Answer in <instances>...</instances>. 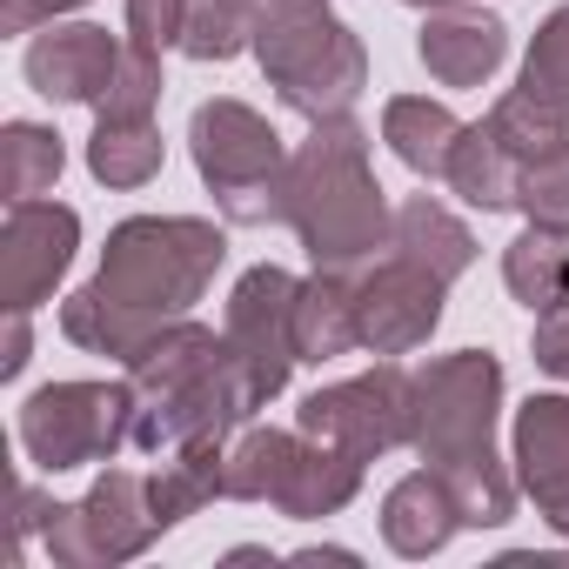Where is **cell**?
Wrapping results in <instances>:
<instances>
[{"label":"cell","mask_w":569,"mask_h":569,"mask_svg":"<svg viewBox=\"0 0 569 569\" xmlns=\"http://www.w3.org/2000/svg\"><path fill=\"white\" fill-rule=\"evenodd\" d=\"M228 261V234L201 214H128L108 228L101 268L61 302V336L88 356L134 362L168 322L194 316Z\"/></svg>","instance_id":"cell-1"},{"label":"cell","mask_w":569,"mask_h":569,"mask_svg":"<svg viewBox=\"0 0 569 569\" xmlns=\"http://www.w3.org/2000/svg\"><path fill=\"white\" fill-rule=\"evenodd\" d=\"M128 389H134V449L154 462L194 442H234L261 409L254 382L228 356V336H214L194 316L168 322L128 362Z\"/></svg>","instance_id":"cell-2"},{"label":"cell","mask_w":569,"mask_h":569,"mask_svg":"<svg viewBox=\"0 0 569 569\" xmlns=\"http://www.w3.org/2000/svg\"><path fill=\"white\" fill-rule=\"evenodd\" d=\"M281 228H296L316 268H362L389 254L396 208L369 161V128L356 114L309 121V141L289 154V188H281Z\"/></svg>","instance_id":"cell-3"},{"label":"cell","mask_w":569,"mask_h":569,"mask_svg":"<svg viewBox=\"0 0 569 569\" xmlns=\"http://www.w3.org/2000/svg\"><path fill=\"white\" fill-rule=\"evenodd\" d=\"M254 61L302 121H336L369 88V48L329 0H268L254 14Z\"/></svg>","instance_id":"cell-4"},{"label":"cell","mask_w":569,"mask_h":569,"mask_svg":"<svg viewBox=\"0 0 569 569\" xmlns=\"http://www.w3.org/2000/svg\"><path fill=\"white\" fill-rule=\"evenodd\" d=\"M188 154L201 188L234 228H268L281 221V188H289V148H281L274 121L254 114L234 94H214L188 121Z\"/></svg>","instance_id":"cell-5"},{"label":"cell","mask_w":569,"mask_h":569,"mask_svg":"<svg viewBox=\"0 0 569 569\" xmlns=\"http://www.w3.org/2000/svg\"><path fill=\"white\" fill-rule=\"evenodd\" d=\"M496 422H502V362L489 349H456L416 369V429L409 449L429 469L496 456Z\"/></svg>","instance_id":"cell-6"},{"label":"cell","mask_w":569,"mask_h":569,"mask_svg":"<svg viewBox=\"0 0 569 569\" xmlns=\"http://www.w3.org/2000/svg\"><path fill=\"white\" fill-rule=\"evenodd\" d=\"M128 442H134V389L128 382H48L21 402V456L41 476L114 462Z\"/></svg>","instance_id":"cell-7"},{"label":"cell","mask_w":569,"mask_h":569,"mask_svg":"<svg viewBox=\"0 0 569 569\" xmlns=\"http://www.w3.org/2000/svg\"><path fill=\"white\" fill-rule=\"evenodd\" d=\"M41 536L61 569H114V562L148 556L168 536V522H161L154 482L141 469H101L81 502H54Z\"/></svg>","instance_id":"cell-8"},{"label":"cell","mask_w":569,"mask_h":569,"mask_svg":"<svg viewBox=\"0 0 569 569\" xmlns=\"http://www.w3.org/2000/svg\"><path fill=\"white\" fill-rule=\"evenodd\" d=\"M296 429L316 436V442H329V449H342V456H356V462L409 449V429H416V369H402L396 356H382L376 369L302 396Z\"/></svg>","instance_id":"cell-9"},{"label":"cell","mask_w":569,"mask_h":569,"mask_svg":"<svg viewBox=\"0 0 569 569\" xmlns=\"http://www.w3.org/2000/svg\"><path fill=\"white\" fill-rule=\"evenodd\" d=\"M296 296L302 281L289 268H248L234 289H228V316H221V336H228V356L241 362V376L254 382L261 402H274L281 389H289L302 349H296Z\"/></svg>","instance_id":"cell-10"},{"label":"cell","mask_w":569,"mask_h":569,"mask_svg":"<svg viewBox=\"0 0 569 569\" xmlns=\"http://www.w3.org/2000/svg\"><path fill=\"white\" fill-rule=\"evenodd\" d=\"M442 302L449 281L396 248L356 268V336L369 356H416L442 329Z\"/></svg>","instance_id":"cell-11"},{"label":"cell","mask_w":569,"mask_h":569,"mask_svg":"<svg viewBox=\"0 0 569 569\" xmlns=\"http://www.w3.org/2000/svg\"><path fill=\"white\" fill-rule=\"evenodd\" d=\"M74 248H81V214L68 201H8V228H0V302H8V316H34L61 289Z\"/></svg>","instance_id":"cell-12"},{"label":"cell","mask_w":569,"mask_h":569,"mask_svg":"<svg viewBox=\"0 0 569 569\" xmlns=\"http://www.w3.org/2000/svg\"><path fill=\"white\" fill-rule=\"evenodd\" d=\"M121 48H128V41H114V34L94 28V21H48V28L28 41L21 74H28V88H34L41 101H54V108H94V101L108 94L114 68H121Z\"/></svg>","instance_id":"cell-13"},{"label":"cell","mask_w":569,"mask_h":569,"mask_svg":"<svg viewBox=\"0 0 569 569\" xmlns=\"http://www.w3.org/2000/svg\"><path fill=\"white\" fill-rule=\"evenodd\" d=\"M416 54L429 68V81L442 88H482L496 81V68L509 61V28L496 14H469V8H436L416 34Z\"/></svg>","instance_id":"cell-14"},{"label":"cell","mask_w":569,"mask_h":569,"mask_svg":"<svg viewBox=\"0 0 569 569\" xmlns=\"http://www.w3.org/2000/svg\"><path fill=\"white\" fill-rule=\"evenodd\" d=\"M509 462L522 496L549 516L569 502V396H529L509 429Z\"/></svg>","instance_id":"cell-15"},{"label":"cell","mask_w":569,"mask_h":569,"mask_svg":"<svg viewBox=\"0 0 569 569\" xmlns=\"http://www.w3.org/2000/svg\"><path fill=\"white\" fill-rule=\"evenodd\" d=\"M456 529H462V509H456L449 482H442L429 462L409 469L402 482H389V496H382V542H389L402 562H429V556H442Z\"/></svg>","instance_id":"cell-16"},{"label":"cell","mask_w":569,"mask_h":569,"mask_svg":"<svg viewBox=\"0 0 569 569\" xmlns=\"http://www.w3.org/2000/svg\"><path fill=\"white\" fill-rule=\"evenodd\" d=\"M296 349L302 362H342L362 349L356 336V268H316L296 296Z\"/></svg>","instance_id":"cell-17"},{"label":"cell","mask_w":569,"mask_h":569,"mask_svg":"<svg viewBox=\"0 0 569 569\" xmlns=\"http://www.w3.org/2000/svg\"><path fill=\"white\" fill-rule=\"evenodd\" d=\"M362 469H369V462H356V456H342V449H329V442L302 436L296 469H289V482H281L274 509L289 516V522H322V516H342V509L362 496Z\"/></svg>","instance_id":"cell-18"},{"label":"cell","mask_w":569,"mask_h":569,"mask_svg":"<svg viewBox=\"0 0 569 569\" xmlns=\"http://www.w3.org/2000/svg\"><path fill=\"white\" fill-rule=\"evenodd\" d=\"M469 121H456L442 101H429V94H396L389 108H382V141H389V154L409 168V174H422V181H442L449 174V154H456V134H462Z\"/></svg>","instance_id":"cell-19"},{"label":"cell","mask_w":569,"mask_h":569,"mask_svg":"<svg viewBox=\"0 0 569 569\" xmlns=\"http://www.w3.org/2000/svg\"><path fill=\"white\" fill-rule=\"evenodd\" d=\"M449 194H462L469 208H482V214H509L516 208V194H522V161L496 141V128L489 121H469L462 134H456V154H449Z\"/></svg>","instance_id":"cell-20"},{"label":"cell","mask_w":569,"mask_h":569,"mask_svg":"<svg viewBox=\"0 0 569 569\" xmlns=\"http://www.w3.org/2000/svg\"><path fill=\"white\" fill-rule=\"evenodd\" d=\"M396 254H409V261H422L429 274H442V281H462L469 268H476V234H469V221H456L436 194H409L402 208H396V241H389Z\"/></svg>","instance_id":"cell-21"},{"label":"cell","mask_w":569,"mask_h":569,"mask_svg":"<svg viewBox=\"0 0 569 569\" xmlns=\"http://www.w3.org/2000/svg\"><path fill=\"white\" fill-rule=\"evenodd\" d=\"M296 449H302V429L248 422V429L228 442L221 496H228V502H274V496H281V482H289V469H296Z\"/></svg>","instance_id":"cell-22"},{"label":"cell","mask_w":569,"mask_h":569,"mask_svg":"<svg viewBox=\"0 0 569 569\" xmlns=\"http://www.w3.org/2000/svg\"><path fill=\"white\" fill-rule=\"evenodd\" d=\"M502 289H509L529 316L569 302V228H536V221H529V228L502 248Z\"/></svg>","instance_id":"cell-23"},{"label":"cell","mask_w":569,"mask_h":569,"mask_svg":"<svg viewBox=\"0 0 569 569\" xmlns=\"http://www.w3.org/2000/svg\"><path fill=\"white\" fill-rule=\"evenodd\" d=\"M168 161V141L154 121H94L88 134V174L101 188H148Z\"/></svg>","instance_id":"cell-24"},{"label":"cell","mask_w":569,"mask_h":569,"mask_svg":"<svg viewBox=\"0 0 569 569\" xmlns=\"http://www.w3.org/2000/svg\"><path fill=\"white\" fill-rule=\"evenodd\" d=\"M482 121L496 128V141H502L522 168H529V161H549V154H569V101H542V94L516 88V94H502Z\"/></svg>","instance_id":"cell-25"},{"label":"cell","mask_w":569,"mask_h":569,"mask_svg":"<svg viewBox=\"0 0 569 569\" xmlns=\"http://www.w3.org/2000/svg\"><path fill=\"white\" fill-rule=\"evenodd\" d=\"M68 168V141L48 121H8L0 128V188L8 201H41Z\"/></svg>","instance_id":"cell-26"},{"label":"cell","mask_w":569,"mask_h":569,"mask_svg":"<svg viewBox=\"0 0 569 569\" xmlns=\"http://www.w3.org/2000/svg\"><path fill=\"white\" fill-rule=\"evenodd\" d=\"M161 54L154 48H121V68H114V81H108V94L94 101V121H154V108H161Z\"/></svg>","instance_id":"cell-27"},{"label":"cell","mask_w":569,"mask_h":569,"mask_svg":"<svg viewBox=\"0 0 569 569\" xmlns=\"http://www.w3.org/2000/svg\"><path fill=\"white\" fill-rule=\"evenodd\" d=\"M241 48H254V21L234 14L228 0H194L188 34H181V54L188 61H234Z\"/></svg>","instance_id":"cell-28"},{"label":"cell","mask_w":569,"mask_h":569,"mask_svg":"<svg viewBox=\"0 0 569 569\" xmlns=\"http://www.w3.org/2000/svg\"><path fill=\"white\" fill-rule=\"evenodd\" d=\"M522 88L542 101H569V8H556L536 28V41L522 54Z\"/></svg>","instance_id":"cell-29"},{"label":"cell","mask_w":569,"mask_h":569,"mask_svg":"<svg viewBox=\"0 0 569 569\" xmlns=\"http://www.w3.org/2000/svg\"><path fill=\"white\" fill-rule=\"evenodd\" d=\"M516 208H522L536 228H569V154L529 161V168H522V194H516Z\"/></svg>","instance_id":"cell-30"},{"label":"cell","mask_w":569,"mask_h":569,"mask_svg":"<svg viewBox=\"0 0 569 569\" xmlns=\"http://www.w3.org/2000/svg\"><path fill=\"white\" fill-rule=\"evenodd\" d=\"M188 14H194V0H128V41L134 48H181L188 34Z\"/></svg>","instance_id":"cell-31"},{"label":"cell","mask_w":569,"mask_h":569,"mask_svg":"<svg viewBox=\"0 0 569 569\" xmlns=\"http://www.w3.org/2000/svg\"><path fill=\"white\" fill-rule=\"evenodd\" d=\"M529 356H536V369H542V376L569 382V302H556V309H542V316H536Z\"/></svg>","instance_id":"cell-32"},{"label":"cell","mask_w":569,"mask_h":569,"mask_svg":"<svg viewBox=\"0 0 569 569\" xmlns=\"http://www.w3.org/2000/svg\"><path fill=\"white\" fill-rule=\"evenodd\" d=\"M74 8H94V0H0V28H8V34H34V28L74 14Z\"/></svg>","instance_id":"cell-33"},{"label":"cell","mask_w":569,"mask_h":569,"mask_svg":"<svg viewBox=\"0 0 569 569\" xmlns=\"http://www.w3.org/2000/svg\"><path fill=\"white\" fill-rule=\"evenodd\" d=\"M14 509H21L14 536L28 542V536H41V529H48V516H54V496H48V489H34V482H21V489H14Z\"/></svg>","instance_id":"cell-34"},{"label":"cell","mask_w":569,"mask_h":569,"mask_svg":"<svg viewBox=\"0 0 569 569\" xmlns=\"http://www.w3.org/2000/svg\"><path fill=\"white\" fill-rule=\"evenodd\" d=\"M28 362H34V329H28V316H8V356H0V382H14Z\"/></svg>","instance_id":"cell-35"},{"label":"cell","mask_w":569,"mask_h":569,"mask_svg":"<svg viewBox=\"0 0 569 569\" xmlns=\"http://www.w3.org/2000/svg\"><path fill=\"white\" fill-rule=\"evenodd\" d=\"M289 562H302V569H316V562H329V569H362L356 549H322V542H316V549H296Z\"/></svg>","instance_id":"cell-36"},{"label":"cell","mask_w":569,"mask_h":569,"mask_svg":"<svg viewBox=\"0 0 569 569\" xmlns=\"http://www.w3.org/2000/svg\"><path fill=\"white\" fill-rule=\"evenodd\" d=\"M228 562H274V549H254L248 542V549H228Z\"/></svg>","instance_id":"cell-37"},{"label":"cell","mask_w":569,"mask_h":569,"mask_svg":"<svg viewBox=\"0 0 569 569\" xmlns=\"http://www.w3.org/2000/svg\"><path fill=\"white\" fill-rule=\"evenodd\" d=\"M542 522H549V529H556V536H562V542H569V502H562V509H549V516H542Z\"/></svg>","instance_id":"cell-38"},{"label":"cell","mask_w":569,"mask_h":569,"mask_svg":"<svg viewBox=\"0 0 569 569\" xmlns=\"http://www.w3.org/2000/svg\"><path fill=\"white\" fill-rule=\"evenodd\" d=\"M228 8H234V14H248V21H254V14H261V8H268V0H228Z\"/></svg>","instance_id":"cell-39"},{"label":"cell","mask_w":569,"mask_h":569,"mask_svg":"<svg viewBox=\"0 0 569 569\" xmlns=\"http://www.w3.org/2000/svg\"><path fill=\"white\" fill-rule=\"evenodd\" d=\"M402 8H429L436 14V8H462V0H402Z\"/></svg>","instance_id":"cell-40"}]
</instances>
